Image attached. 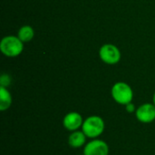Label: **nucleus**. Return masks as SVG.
<instances>
[{
  "label": "nucleus",
  "mask_w": 155,
  "mask_h": 155,
  "mask_svg": "<svg viewBox=\"0 0 155 155\" xmlns=\"http://www.w3.org/2000/svg\"><path fill=\"white\" fill-rule=\"evenodd\" d=\"M105 123L101 116L91 115L84 120L81 130L89 139H97L104 132Z\"/></svg>",
  "instance_id": "nucleus-1"
},
{
  "label": "nucleus",
  "mask_w": 155,
  "mask_h": 155,
  "mask_svg": "<svg viewBox=\"0 0 155 155\" xmlns=\"http://www.w3.org/2000/svg\"><path fill=\"white\" fill-rule=\"evenodd\" d=\"M111 94L114 102L122 105H126L131 103L134 98V91L132 87L124 82L115 83L112 87Z\"/></svg>",
  "instance_id": "nucleus-2"
},
{
  "label": "nucleus",
  "mask_w": 155,
  "mask_h": 155,
  "mask_svg": "<svg viewBox=\"0 0 155 155\" xmlns=\"http://www.w3.org/2000/svg\"><path fill=\"white\" fill-rule=\"evenodd\" d=\"M24 49L23 42L18 38V36L7 35L5 36L0 43V50L7 57L18 56Z\"/></svg>",
  "instance_id": "nucleus-3"
},
{
  "label": "nucleus",
  "mask_w": 155,
  "mask_h": 155,
  "mask_svg": "<svg viewBox=\"0 0 155 155\" xmlns=\"http://www.w3.org/2000/svg\"><path fill=\"white\" fill-rule=\"evenodd\" d=\"M99 56L104 63L107 64H115L121 60V52L115 45L112 44H105L101 46L99 50Z\"/></svg>",
  "instance_id": "nucleus-4"
},
{
  "label": "nucleus",
  "mask_w": 155,
  "mask_h": 155,
  "mask_svg": "<svg viewBox=\"0 0 155 155\" xmlns=\"http://www.w3.org/2000/svg\"><path fill=\"white\" fill-rule=\"evenodd\" d=\"M109 145L101 139H92L84 146V155H109Z\"/></svg>",
  "instance_id": "nucleus-5"
},
{
  "label": "nucleus",
  "mask_w": 155,
  "mask_h": 155,
  "mask_svg": "<svg viewBox=\"0 0 155 155\" xmlns=\"http://www.w3.org/2000/svg\"><path fill=\"white\" fill-rule=\"evenodd\" d=\"M135 114L136 119L142 124H151L155 121V105L154 104L145 103L141 104Z\"/></svg>",
  "instance_id": "nucleus-6"
},
{
  "label": "nucleus",
  "mask_w": 155,
  "mask_h": 155,
  "mask_svg": "<svg viewBox=\"0 0 155 155\" xmlns=\"http://www.w3.org/2000/svg\"><path fill=\"white\" fill-rule=\"evenodd\" d=\"M83 116L77 112H70L63 118V126L69 132H74L80 130L84 123Z\"/></svg>",
  "instance_id": "nucleus-7"
},
{
  "label": "nucleus",
  "mask_w": 155,
  "mask_h": 155,
  "mask_svg": "<svg viewBox=\"0 0 155 155\" xmlns=\"http://www.w3.org/2000/svg\"><path fill=\"white\" fill-rule=\"evenodd\" d=\"M86 135L84 134L82 130H77L72 132L68 136V144L71 148L78 149L86 144Z\"/></svg>",
  "instance_id": "nucleus-8"
},
{
  "label": "nucleus",
  "mask_w": 155,
  "mask_h": 155,
  "mask_svg": "<svg viewBox=\"0 0 155 155\" xmlns=\"http://www.w3.org/2000/svg\"><path fill=\"white\" fill-rule=\"evenodd\" d=\"M12 95L6 87L0 86V110L6 111L12 104Z\"/></svg>",
  "instance_id": "nucleus-9"
},
{
  "label": "nucleus",
  "mask_w": 155,
  "mask_h": 155,
  "mask_svg": "<svg viewBox=\"0 0 155 155\" xmlns=\"http://www.w3.org/2000/svg\"><path fill=\"white\" fill-rule=\"evenodd\" d=\"M34 35H35V31H34V29L30 25H24V26H22L19 29L18 34H17L18 38L23 43L31 41L33 39Z\"/></svg>",
  "instance_id": "nucleus-10"
},
{
  "label": "nucleus",
  "mask_w": 155,
  "mask_h": 155,
  "mask_svg": "<svg viewBox=\"0 0 155 155\" xmlns=\"http://www.w3.org/2000/svg\"><path fill=\"white\" fill-rule=\"evenodd\" d=\"M11 84V77L10 75L6 74H3L0 77V84L1 86L4 87H7L8 85H10Z\"/></svg>",
  "instance_id": "nucleus-11"
},
{
  "label": "nucleus",
  "mask_w": 155,
  "mask_h": 155,
  "mask_svg": "<svg viewBox=\"0 0 155 155\" xmlns=\"http://www.w3.org/2000/svg\"><path fill=\"white\" fill-rule=\"evenodd\" d=\"M136 107H135V105H134V104L133 103V102H131V103H129V104H127L126 105H125V110H126V112L127 113H129V114H134V113H135L136 112Z\"/></svg>",
  "instance_id": "nucleus-12"
},
{
  "label": "nucleus",
  "mask_w": 155,
  "mask_h": 155,
  "mask_svg": "<svg viewBox=\"0 0 155 155\" xmlns=\"http://www.w3.org/2000/svg\"><path fill=\"white\" fill-rule=\"evenodd\" d=\"M153 104H154L155 105V92L154 94H153Z\"/></svg>",
  "instance_id": "nucleus-13"
},
{
  "label": "nucleus",
  "mask_w": 155,
  "mask_h": 155,
  "mask_svg": "<svg viewBox=\"0 0 155 155\" xmlns=\"http://www.w3.org/2000/svg\"><path fill=\"white\" fill-rule=\"evenodd\" d=\"M82 155H84V154H82Z\"/></svg>",
  "instance_id": "nucleus-14"
}]
</instances>
